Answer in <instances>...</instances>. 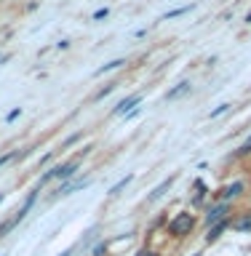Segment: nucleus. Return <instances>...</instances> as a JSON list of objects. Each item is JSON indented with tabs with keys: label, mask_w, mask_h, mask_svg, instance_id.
<instances>
[{
	"label": "nucleus",
	"mask_w": 251,
	"mask_h": 256,
	"mask_svg": "<svg viewBox=\"0 0 251 256\" xmlns=\"http://www.w3.org/2000/svg\"><path fill=\"white\" fill-rule=\"evenodd\" d=\"M192 230H195V216L190 211H179L171 222H168V235L171 238H187Z\"/></svg>",
	"instance_id": "f257e3e1"
},
{
	"label": "nucleus",
	"mask_w": 251,
	"mask_h": 256,
	"mask_svg": "<svg viewBox=\"0 0 251 256\" xmlns=\"http://www.w3.org/2000/svg\"><path fill=\"white\" fill-rule=\"evenodd\" d=\"M35 198H38V192H35V190H32V192H30V195H27V200H24V206L19 208V211H16V214L11 216V219H6L3 224H0V238H6V235H8V232H11V230L16 227V224H19V222L24 219V216H27V214H30V208H32V206H35Z\"/></svg>",
	"instance_id": "f03ea898"
},
{
	"label": "nucleus",
	"mask_w": 251,
	"mask_h": 256,
	"mask_svg": "<svg viewBox=\"0 0 251 256\" xmlns=\"http://www.w3.org/2000/svg\"><path fill=\"white\" fill-rule=\"evenodd\" d=\"M227 214H230V203H214V206H208V211L203 216V222L208 224V227H214V224H219V222H227Z\"/></svg>",
	"instance_id": "7ed1b4c3"
},
{
	"label": "nucleus",
	"mask_w": 251,
	"mask_h": 256,
	"mask_svg": "<svg viewBox=\"0 0 251 256\" xmlns=\"http://www.w3.org/2000/svg\"><path fill=\"white\" fill-rule=\"evenodd\" d=\"M243 190H246V184H243V182H232V184H224V187L216 192V198H219L222 203H230V200H232V198H238Z\"/></svg>",
	"instance_id": "20e7f679"
},
{
	"label": "nucleus",
	"mask_w": 251,
	"mask_h": 256,
	"mask_svg": "<svg viewBox=\"0 0 251 256\" xmlns=\"http://www.w3.org/2000/svg\"><path fill=\"white\" fill-rule=\"evenodd\" d=\"M142 102V94H131V96H126L123 102H118V107L112 110V115H128V112H134L136 110V104Z\"/></svg>",
	"instance_id": "39448f33"
},
{
	"label": "nucleus",
	"mask_w": 251,
	"mask_h": 256,
	"mask_svg": "<svg viewBox=\"0 0 251 256\" xmlns=\"http://www.w3.org/2000/svg\"><path fill=\"white\" fill-rule=\"evenodd\" d=\"M190 88H192V83H190V80H182V83H176L174 88H168V91H166V102L182 99L184 94H190Z\"/></svg>",
	"instance_id": "423d86ee"
},
{
	"label": "nucleus",
	"mask_w": 251,
	"mask_h": 256,
	"mask_svg": "<svg viewBox=\"0 0 251 256\" xmlns=\"http://www.w3.org/2000/svg\"><path fill=\"white\" fill-rule=\"evenodd\" d=\"M174 182H176V174H174V176H168V179H163V182H160L158 187H155V190H152L150 195H147V200H150V203H155L158 198H163L166 192L171 190V184H174Z\"/></svg>",
	"instance_id": "0eeeda50"
},
{
	"label": "nucleus",
	"mask_w": 251,
	"mask_h": 256,
	"mask_svg": "<svg viewBox=\"0 0 251 256\" xmlns=\"http://www.w3.org/2000/svg\"><path fill=\"white\" fill-rule=\"evenodd\" d=\"M230 227V219L227 222H219V224H214V227H208V235H206V243H216V240L222 238V232Z\"/></svg>",
	"instance_id": "6e6552de"
},
{
	"label": "nucleus",
	"mask_w": 251,
	"mask_h": 256,
	"mask_svg": "<svg viewBox=\"0 0 251 256\" xmlns=\"http://www.w3.org/2000/svg\"><path fill=\"white\" fill-rule=\"evenodd\" d=\"M230 227L235 232H251V214H243V216H238V219H232Z\"/></svg>",
	"instance_id": "1a4fd4ad"
},
{
	"label": "nucleus",
	"mask_w": 251,
	"mask_h": 256,
	"mask_svg": "<svg viewBox=\"0 0 251 256\" xmlns=\"http://www.w3.org/2000/svg\"><path fill=\"white\" fill-rule=\"evenodd\" d=\"M88 184H91V182H88V179H78V182L62 184V187L56 190V192H59V195H72V192H75V190H80V187H88Z\"/></svg>",
	"instance_id": "9d476101"
},
{
	"label": "nucleus",
	"mask_w": 251,
	"mask_h": 256,
	"mask_svg": "<svg viewBox=\"0 0 251 256\" xmlns=\"http://www.w3.org/2000/svg\"><path fill=\"white\" fill-rule=\"evenodd\" d=\"M131 182H134V174H126V176H123V179H120L118 184H112V187H110V195H112V198H115V195H118V192H120V190H126V187H128V184H131Z\"/></svg>",
	"instance_id": "9b49d317"
},
{
	"label": "nucleus",
	"mask_w": 251,
	"mask_h": 256,
	"mask_svg": "<svg viewBox=\"0 0 251 256\" xmlns=\"http://www.w3.org/2000/svg\"><path fill=\"white\" fill-rule=\"evenodd\" d=\"M123 64H126V59H112V62H107V64H102V67L96 70V75H104V72H112V70L123 67Z\"/></svg>",
	"instance_id": "f8f14e48"
},
{
	"label": "nucleus",
	"mask_w": 251,
	"mask_h": 256,
	"mask_svg": "<svg viewBox=\"0 0 251 256\" xmlns=\"http://www.w3.org/2000/svg\"><path fill=\"white\" fill-rule=\"evenodd\" d=\"M195 6H182V8H174V11H168L166 14V19H176V16H182V14H187V11H192Z\"/></svg>",
	"instance_id": "ddd939ff"
},
{
	"label": "nucleus",
	"mask_w": 251,
	"mask_h": 256,
	"mask_svg": "<svg viewBox=\"0 0 251 256\" xmlns=\"http://www.w3.org/2000/svg\"><path fill=\"white\" fill-rule=\"evenodd\" d=\"M112 91H115V83H112V86H104L102 91H96V94H94V102H99V99H104V96H107V94H112Z\"/></svg>",
	"instance_id": "4468645a"
},
{
	"label": "nucleus",
	"mask_w": 251,
	"mask_h": 256,
	"mask_svg": "<svg viewBox=\"0 0 251 256\" xmlns=\"http://www.w3.org/2000/svg\"><path fill=\"white\" fill-rule=\"evenodd\" d=\"M230 107H232V104H227V102H224V104H219V107H214V110H211V115H208V118H219L222 112H227Z\"/></svg>",
	"instance_id": "2eb2a0df"
},
{
	"label": "nucleus",
	"mask_w": 251,
	"mask_h": 256,
	"mask_svg": "<svg viewBox=\"0 0 251 256\" xmlns=\"http://www.w3.org/2000/svg\"><path fill=\"white\" fill-rule=\"evenodd\" d=\"M19 115H22V107H14V110L8 112V115H6V120H8V123H11V120H16Z\"/></svg>",
	"instance_id": "dca6fc26"
},
{
	"label": "nucleus",
	"mask_w": 251,
	"mask_h": 256,
	"mask_svg": "<svg viewBox=\"0 0 251 256\" xmlns=\"http://www.w3.org/2000/svg\"><path fill=\"white\" fill-rule=\"evenodd\" d=\"M102 254H107V243H99V246L91 251V256H102Z\"/></svg>",
	"instance_id": "f3484780"
},
{
	"label": "nucleus",
	"mask_w": 251,
	"mask_h": 256,
	"mask_svg": "<svg viewBox=\"0 0 251 256\" xmlns=\"http://www.w3.org/2000/svg\"><path fill=\"white\" fill-rule=\"evenodd\" d=\"M248 150H251V136H248V139H246L243 144H240V150H238V155H248Z\"/></svg>",
	"instance_id": "a211bd4d"
},
{
	"label": "nucleus",
	"mask_w": 251,
	"mask_h": 256,
	"mask_svg": "<svg viewBox=\"0 0 251 256\" xmlns=\"http://www.w3.org/2000/svg\"><path fill=\"white\" fill-rule=\"evenodd\" d=\"M104 16H110V8H99V11H94V19H104Z\"/></svg>",
	"instance_id": "6ab92c4d"
},
{
	"label": "nucleus",
	"mask_w": 251,
	"mask_h": 256,
	"mask_svg": "<svg viewBox=\"0 0 251 256\" xmlns=\"http://www.w3.org/2000/svg\"><path fill=\"white\" fill-rule=\"evenodd\" d=\"M136 256H158V254H155V251H150V248H142V251L136 254Z\"/></svg>",
	"instance_id": "aec40b11"
},
{
	"label": "nucleus",
	"mask_w": 251,
	"mask_h": 256,
	"mask_svg": "<svg viewBox=\"0 0 251 256\" xmlns=\"http://www.w3.org/2000/svg\"><path fill=\"white\" fill-rule=\"evenodd\" d=\"M11 158H14V152H8V155H3V158H0V168H3V166H6Z\"/></svg>",
	"instance_id": "412c9836"
},
{
	"label": "nucleus",
	"mask_w": 251,
	"mask_h": 256,
	"mask_svg": "<svg viewBox=\"0 0 251 256\" xmlns=\"http://www.w3.org/2000/svg\"><path fill=\"white\" fill-rule=\"evenodd\" d=\"M246 24H251V14H248V16H246Z\"/></svg>",
	"instance_id": "4be33fe9"
},
{
	"label": "nucleus",
	"mask_w": 251,
	"mask_h": 256,
	"mask_svg": "<svg viewBox=\"0 0 251 256\" xmlns=\"http://www.w3.org/2000/svg\"><path fill=\"white\" fill-rule=\"evenodd\" d=\"M59 256H70V251H64V254H59Z\"/></svg>",
	"instance_id": "5701e85b"
},
{
	"label": "nucleus",
	"mask_w": 251,
	"mask_h": 256,
	"mask_svg": "<svg viewBox=\"0 0 251 256\" xmlns=\"http://www.w3.org/2000/svg\"><path fill=\"white\" fill-rule=\"evenodd\" d=\"M3 198H6V195H3V192H0V203H3Z\"/></svg>",
	"instance_id": "b1692460"
},
{
	"label": "nucleus",
	"mask_w": 251,
	"mask_h": 256,
	"mask_svg": "<svg viewBox=\"0 0 251 256\" xmlns=\"http://www.w3.org/2000/svg\"><path fill=\"white\" fill-rule=\"evenodd\" d=\"M192 256H200V254H192Z\"/></svg>",
	"instance_id": "393cba45"
},
{
	"label": "nucleus",
	"mask_w": 251,
	"mask_h": 256,
	"mask_svg": "<svg viewBox=\"0 0 251 256\" xmlns=\"http://www.w3.org/2000/svg\"><path fill=\"white\" fill-rule=\"evenodd\" d=\"M248 155H251V150H248Z\"/></svg>",
	"instance_id": "a878e982"
}]
</instances>
